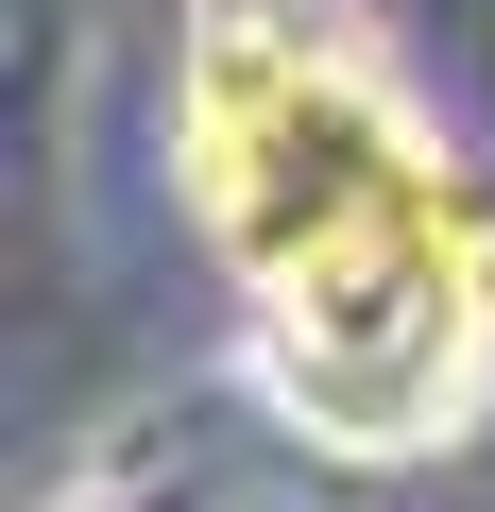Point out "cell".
Segmentation results:
<instances>
[{"mask_svg":"<svg viewBox=\"0 0 495 512\" xmlns=\"http://www.w3.org/2000/svg\"><path fill=\"white\" fill-rule=\"evenodd\" d=\"M171 188L239 274L257 376L342 461H427L495 393V205L359 0H188Z\"/></svg>","mask_w":495,"mask_h":512,"instance_id":"obj_1","label":"cell"}]
</instances>
